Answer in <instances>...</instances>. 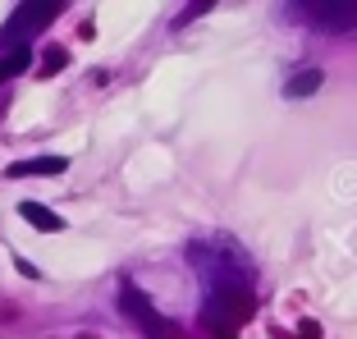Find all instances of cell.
I'll list each match as a JSON object with an SVG mask.
<instances>
[{"mask_svg":"<svg viewBox=\"0 0 357 339\" xmlns=\"http://www.w3.org/2000/svg\"><path fill=\"white\" fill-rule=\"evenodd\" d=\"M119 308H124V312H128V317H133V321H137L142 330H147V335L174 339V326H169V321L160 317V312H151V308H147V298L137 294L133 285H124V289H119Z\"/></svg>","mask_w":357,"mask_h":339,"instance_id":"cell-5","label":"cell"},{"mask_svg":"<svg viewBox=\"0 0 357 339\" xmlns=\"http://www.w3.org/2000/svg\"><path fill=\"white\" fill-rule=\"evenodd\" d=\"M248 317H252V294H248V289H225V294H206L202 321H206L215 335H234V330H238Z\"/></svg>","mask_w":357,"mask_h":339,"instance_id":"cell-2","label":"cell"},{"mask_svg":"<svg viewBox=\"0 0 357 339\" xmlns=\"http://www.w3.org/2000/svg\"><path fill=\"white\" fill-rule=\"evenodd\" d=\"M192 266H197L202 285H206V294H225V289H248V280H252V266H248V257L238 253V248L229 243V239H211V243H192L188 248Z\"/></svg>","mask_w":357,"mask_h":339,"instance_id":"cell-1","label":"cell"},{"mask_svg":"<svg viewBox=\"0 0 357 339\" xmlns=\"http://www.w3.org/2000/svg\"><path fill=\"white\" fill-rule=\"evenodd\" d=\"M64 64H69V55H64V51H51V55L42 60V74H60Z\"/></svg>","mask_w":357,"mask_h":339,"instance_id":"cell-10","label":"cell"},{"mask_svg":"<svg viewBox=\"0 0 357 339\" xmlns=\"http://www.w3.org/2000/svg\"><path fill=\"white\" fill-rule=\"evenodd\" d=\"M307 19L316 23V28H330V32H348L357 28V0H312V5H303Z\"/></svg>","mask_w":357,"mask_h":339,"instance_id":"cell-4","label":"cell"},{"mask_svg":"<svg viewBox=\"0 0 357 339\" xmlns=\"http://www.w3.org/2000/svg\"><path fill=\"white\" fill-rule=\"evenodd\" d=\"M19 216H23L28 225H37V229H46V234H60V229H64V220L51 211V206H42V202H23Z\"/></svg>","mask_w":357,"mask_h":339,"instance_id":"cell-7","label":"cell"},{"mask_svg":"<svg viewBox=\"0 0 357 339\" xmlns=\"http://www.w3.org/2000/svg\"><path fill=\"white\" fill-rule=\"evenodd\" d=\"M69 156H32V160H14L10 179H28V174H64Z\"/></svg>","mask_w":357,"mask_h":339,"instance_id":"cell-6","label":"cell"},{"mask_svg":"<svg viewBox=\"0 0 357 339\" xmlns=\"http://www.w3.org/2000/svg\"><path fill=\"white\" fill-rule=\"evenodd\" d=\"M321 83H326V78H321V69H303V74H294L289 83H284V96H312Z\"/></svg>","mask_w":357,"mask_h":339,"instance_id":"cell-8","label":"cell"},{"mask_svg":"<svg viewBox=\"0 0 357 339\" xmlns=\"http://www.w3.org/2000/svg\"><path fill=\"white\" fill-rule=\"evenodd\" d=\"M28 64H32L28 46H19V51H5V55H0V83H5V78H19Z\"/></svg>","mask_w":357,"mask_h":339,"instance_id":"cell-9","label":"cell"},{"mask_svg":"<svg viewBox=\"0 0 357 339\" xmlns=\"http://www.w3.org/2000/svg\"><path fill=\"white\" fill-rule=\"evenodd\" d=\"M60 10H64V5H23V10L0 28V42H10L14 51H19L28 37H37L46 23H55V14H60Z\"/></svg>","mask_w":357,"mask_h":339,"instance_id":"cell-3","label":"cell"}]
</instances>
